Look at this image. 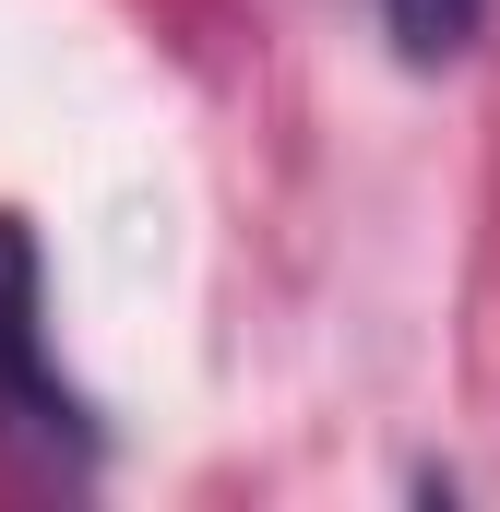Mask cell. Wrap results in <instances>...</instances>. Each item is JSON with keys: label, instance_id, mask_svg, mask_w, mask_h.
I'll list each match as a JSON object with an SVG mask.
<instances>
[{"label": "cell", "instance_id": "7a4b0ae2", "mask_svg": "<svg viewBox=\"0 0 500 512\" xmlns=\"http://www.w3.org/2000/svg\"><path fill=\"white\" fill-rule=\"evenodd\" d=\"M477 12H489V0H381V24H393L405 60H453V48L477 36Z\"/></svg>", "mask_w": 500, "mask_h": 512}, {"label": "cell", "instance_id": "6da1fadb", "mask_svg": "<svg viewBox=\"0 0 500 512\" xmlns=\"http://www.w3.org/2000/svg\"><path fill=\"white\" fill-rule=\"evenodd\" d=\"M36 227L0 215V453L36 465V477H84L96 465V405L48 370V334H36Z\"/></svg>", "mask_w": 500, "mask_h": 512}]
</instances>
